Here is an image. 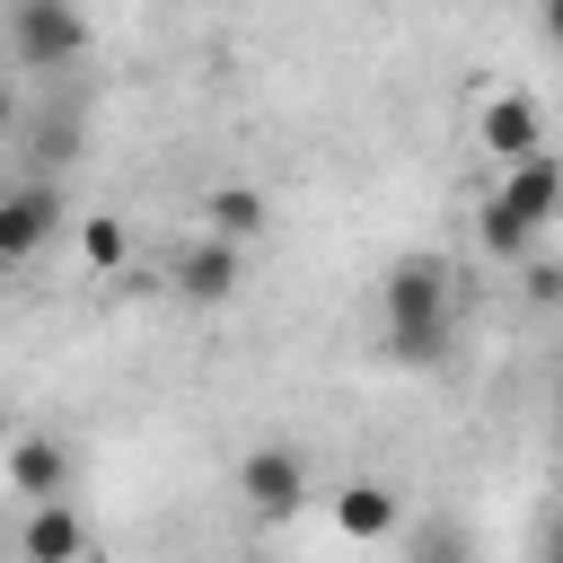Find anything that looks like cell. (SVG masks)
<instances>
[{
	"label": "cell",
	"instance_id": "8",
	"mask_svg": "<svg viewBox=\"0 0 563 563\" xmlns=\"http://www.w3.org/2000/svg\"><path fill=\"white\" fill-rule=\"evenodd\" d=\"M26 563H97V537L70 501H26V537H18Z\"/></svg>",
	"mask_w": 563,
	"mask_h": 563
},
{
	"label": "cell",
	"instance_id": "10",
	"mask_svg": "<svg viewBox=\"0 0 563 563\" xmlns=\"http://www.w3.org/2000/svg\"><path fill=\"white\" fill-rule=\"evenodd\" d=\"M202 220H211V238H229V246H246V238H264V220H273V202H264L255 185H211V194H202Z\"/></svg>",
	"mask_w": 563,
	"mask_h": 563
},
{
	"label": "cell",
	"instance_id": "11",
	"mask_svg": "<svg viewBox=\"0 0 563 563\" xmlns=\"http://www.w3.org/2000/svg\"><path fill=\"white\" fill-rule=\"evenodd\" d=\"M176 290L202 299V308H220V299L238 290V246H229V238H202V246L176 264Z\"/></svg>",
	"mask_w": 563,
	"mask_h": 563
},
{
	"label": "cell",
	"instance_id": "6",
	"mask_svg": "<svg viewBox=\"0 0 563 563\" xmlns=\"http://www.w3.org/2000/svg\"><path fill=\"white\" fill-rule=\"evenodd\" d=\"M475 141L493 150V167H510V158L545 150V106L528 88H484L475 97Z\"/></svg>",
	"mask_w": 563,
	"mask_h": 563
},
{
	"label": "cell",
	"instance_id": "4",
	"mask_svg": "<svg viewBox=\"0 0 563 563\" xmlns=\"http://www.w3.org/2000/svg\"><path fill=\"white\" fill-rule=\"evenodd\" d=\"M238 493H246V510H255V519H299L317 484H308V457H299V449L264 440V449H246V457H238Z\"/></svg>",
	"mask_w": 563,
	"mask_h": 563
},
{
	"label": "cell",
	"instance_id": "2",
	"mask_svg": "<svg viewBox=\"0 0 563 563\" xmlns=\"http://www.w3.org/2000/svg\"><path fill=\"white\" fill-rule=\"evenodd\" d=\"M9 53H18L26 70H70V62L88 53L79 0H18V9H9Z\"/></svg>",
	"mask_w": 563,
	"mask_h": 563
},
{
	"label": "cell",
	"instance_id": "13",
	"mask_svg": "<svg viewBox=\"0 0 563 563\" xmlns=\"http://www.w3.org/2000/svg\"><path fill=\"white\" fill-rule=\"evenodd\" d=\"M413 563H475V537H466L457 519H440V510H431V519L413 528Z\"/></svg>",
	"mask_w": 563,
	"mask_h": 563
},
{
	"label": "cell",
	"instance_id": "5",
	"mask_svg": "<svg viewBox=\"0 0 563 563\" xmlns=\"http://www.w3.org/2000/svg\"><path fill=\"white\" fill-rule=\"evenodd\" d=\"M0 493H18V501H70V449L53 431H9L0 440Z\"/></svg>",
	"mask_w": 563,
	"mask_h": 563
},
{
	"label": "cell",
	"instance_id": "9",
	"mask_svg": "<svg viewBox=\"0 0 563 563\" xmlns=\"http://www.w3.org/2000/svg\"><path fill=\"white\" fill-rule=\"evenodd\" d=\"M334 528H343L352 545H387V537L405 528V501H396L387 484H369V475H361V484H343V493H334Z\"/></svg>",
	"mask_w": 563,
	"mask_h": 563
},
{
	"label": "cell",
	"instance_id": "14",
	"mask_svg": "<svg viewBox=\"0 0 563 563\" xmlns=\"http://www.w3.org/2000/svg\"><path fill=\"white\" fill-rule=\"evenodd\" d=\"M475 238H484V255H501V264L537 246V238H528V229H519V220H510V211H501L493 194H484V211H475Z\"/></svg>",
	"mask_w": 563,
	"mask_h": 563
},
{
	"label": "cell",
	"instance_id": "15",
	"mask_svg": "<svg viewBox=\"0 0 563 563\" xmlns=\"http://www.w3.org/2000/svg\"><path fill=\"white\" fill-rule=\"evenodd\" d=\"M9 123H18V97H9V79H0V132H9Z\"/></svg>",
	"mask_w": 563,
	"mask_h": 563
},
{
	"label": "cell",
	"instance_id": "1",
	"mask_svg": "<svg viewBox=\"0 0 563 563\" xmlns=\"http://www.w3.org/2000/svg\"><path fill=\"white\" fill-rule=\"evenodd\" d=\"M378 308H387V352L396 361H449V343H457V290H449L440 255H405L387 273Z\"/></svg>",
	"mask_w": 563,
	"mask_h": 563
},
{
	"label": "cell",
	"instance_id": "7",
	"mask_svg": "<svg viewBox=\"0 0 563 563\" xmlns=\"http://www.w3.org/2000/svg\"><path fill=\"white\" fill-rule=\"evenodd\" d=\"M493 202L528 229V238H545L554 229V211H563V167H554V150H528V158H510L501 176H493Z\"/></svg>",
	"mask_w": 563,
	"mask_h": 563
},
{
	"label": "cell",
	"instance_id": "12",
	"mask_svg": "<svg viewBox=\"0 0 563 563\" xmlns=\"http://www.w3.org/2000/svg\"><path fill=\"white\" fill-rule=\"evenodd\" d=\"M79 255H88V273H123V255H132V229H123L114 211H88V220H79Z\"/></svg>",
	"mask_w": 563,
	"mask_h": 563
},
{
	"label": "cell",
	"instance_id": "3",
	"mask_svg": "<svg viewBox=\"0 0 563 563\" xmlns=\"http://www.w3.org/2000/svg\"><path fill=\"white\" fill-rule=\"evenodd\" d=\"M62 220H70V202H62L53 176L9 185V194H0V264H35V255L62 238Z\"/></svg>",
	"mask_w": 563,
	"mask_h": 563
}]
</instances>
